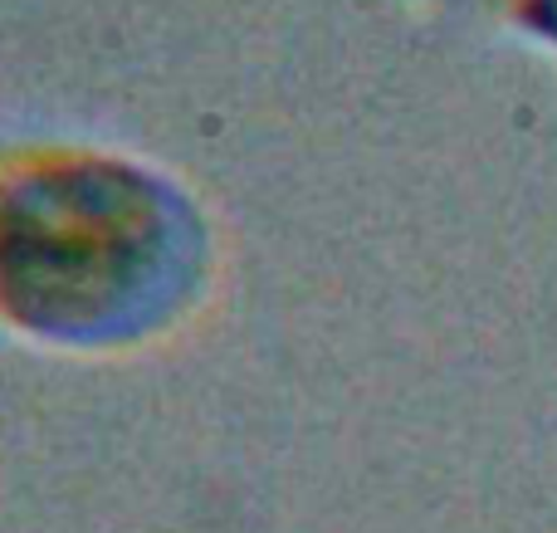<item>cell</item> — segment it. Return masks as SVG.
<instances>
[{"instance_id": "6da1fadb", "label": "cell", "mask_w": 557, "mask_h": 533, "mask_svg": "<svg viewBox=\"0 0 557 533\" xmlns=\"http://www.w3.org/2000/svg\"><path fill=\"white\" fill-rule=\"evenodd\" d=\"M215 240L186 186L108 152L0 162V319L64 348L172 329L211 284Z\"/></svg>"}]
</instances>
